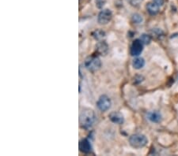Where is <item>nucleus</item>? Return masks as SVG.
<instances>
[{
	"instance_id": "obj_6",
	"label": "nucleus",
	"mask_w": 178,
	"mask_h": 156,
	"mask_svg": "<svg viewBox=\"0 0 178 156\" xmlns=\"http://www.w3.org/2000/svg\"><path fill=\"white\" fill-rule=\"evenodd\" d=\"M143 50V43L140 39H135L131 47V54L132 56H139Z\"/></svg>"
},
{
	"instance_id": "obj_5",
	"label": "nucleus",
	"mask_w": 178,
	"mask_h": 156,
	"mask_svg": "<svg viewBox=\"0 0 178 156\" xmlns=\"http://www.w3.org/2000/svg\"><path fill=\"white\" fill-rule=\"evenodd\" d=\"M111 100L109 99L107 95H101L98 101L97 102V105L98 107L99 108V110H101V111L104 112L107 111L111 107Z\"/></svg>"
},
{
	"instance_id": "obj_14",
	"label": "nucleus",
	"mask_w": 178,
	"mask_h": 156,
	"mask_svg": "<svg viewBox=\"0 0 178 156\" xmlns=\"http://www.w3.org/2000/svg\"><path fill=\"white\" fill-rule=\"evenodd\" d=\"M140 39L143 43V44H150V42H151V37L147 34L142 35L141 37H140Z\"/></svg>"
},
{
	"instance_id": "obj_2",
	"label": "nucleus",
	"mask_w": 178,
	"mask_h": 156,
	"mask_svg": "<svg viewBox=\"0 0 178 156\" xmlns=\"http://www.w3.org/2000/svg\"><path fill=\"white\" fill-rule=\"evenodd\" d=\"M147 138L142 134H134L129 138L131 146L135 148H142L147 144Z\"/></svg>"
},
{
	"instance_id": "obj_15",
	"label": "nucleus",
	"mask_w": 178,
	"mask_h": 156,
	"mask_svg": "<svg viewBox=\"0 0 178 156\" xmlns=\"http://www.w3.org/2000/svg\"><path fill=\"white\" fill-rule=\"evenodd\" d=\"M131 20H132V22L134 23H135V24H139V23H141L143 22V17L140 14H139V13H135V14L132 15Z\"/></svg>"
},
{
	"instance_id": "obj_10",
	"label": "nucleus",
	"mask_w": 178,
	"mask_h": 156,
	"mask_svg": "<svg viewBox=\"0 0 178 156\" xmlns=\"http://www.w3.org/2000/svg\"><path fill=\"white\" fill-rule=\"evenodd\" d=\"M146 10H147L148 13H150V15H156L157 13L159 12V6L154 2H149L146 5Z\"/></svg>"
},
{
	"instance_id": "obj_4",
	"label": "nucleus",
	"mask_w": 178,
	"mask_h": 156,
	"mask_svg": "<svg viewBox=\"0 0 178 156\" xmlns=\"http://www.w3.org/2000/svg\"><path fill=\"white\" fill-rule=\"evenodd\" d=\"M112 17H113V13H112L111 10H109V9L103 10L98 14V23L101 25L108 24L111 21V19H112Z\"/></svg>"
},
{
	"instance_id": "obj_16",
	"label": "nucleus",
	"mask_w": 178,
	"mask_h": 156,
	"mask_svg": "<svg viewBox=\"0 0 178 156\" xmlns=\"http://www.w3.org/2000/svg\"><path fill=\"white\" fill-rule=\"evenodd\" d=\"M128 2L133 7H139L141 4L142 0H128Z\"/></svg>"
},
{
	"instance_id": "obj_7",
	"label": "nucleus",
	"mask_w": 178,
	"mask_h": 156,
	"mask_svg": "<svg viewBox=\"0 0 178 156\" xmlns=\"http://www.w3.org/2000/svg\"><path fill=\"white\" fill-rule=\"evenodd\" d=\"M109 119L113 121V123L115 124H122L124 122V116L122 115L121 113L116 112V111H114V112H112L109 114Z\"/></svg>"
},
{
	"instance_id": "obj_1",
	"label": "nucleus",
	"mask_w": 178,
	"mask_h": 156,
	"mask_svg": "<svg viewBox=\"0 0 178 156\" xmlns=\"http://www.w3.org/2000/svg\"><path fill=\"white\" fill-rule=\"evenodd\" d=\"M95 114L90 109H84L79 115V124L83 128H89L95 121Z\"/></svg>"
},
{
	"instance_id": "obj_9",
	"label": "nucleus",
	"mask_w": 178,
	"mask_h": 156,
	"mask_svg": "<svg viewBox=\"0 0 178 156\" xmlns=\"http://www.w3.org/2000/svg\"><path fill=\"white\" fill-rule=\"evenodd\" d=\"M147 118L151 122L154 123H158L161 121V114L158 111H152L147 114Z\"/></svg>"
},
{
	"instance_id": "obj_3",
	"label": "nucleus",
	"mask_w": 178,
	"mask_h": 156,
	"mask_svg": "<svg viewBox=\"0 0 178 156\" xmlns=\"http://www.w3.org/2000/svg\"><path fill=\"white\" fill-rule=\"evenodd\" d=\"M85 66L89 71L95 72L100 69L101 66V62L100 59L96 56L87 58L85 61Z\"/></svg>"
},
{
	"instance_id": "obj_12",
	"label": "nucleus",
	"mask_w": 178,
	"mask_h": 156,
	"mask_svg": "<svg viewBox=\"0 0 178 156\" xmlns=\"http://www.w3.org/2000/svg\"><path fill=\"white\" fill-rule=\"evenodd\" d=\"M97 50L101 54H105L109 50V47L105 42H101L97 45Z\"/></svg>"
},
{
	"instance_id": "obj_13",
	"label": "nucleus",
	"mask_w": 178,
	"mask_h": 156,
	"mask_svg": "<svg viewBox=\"0 0 178 156\" xmlns=\"http://www.w3.org/2000/svg\"><path fill=\"white\" fill-rule=\"evenodd\" d=\"M93 36L96 39H98V40H101L105 36V33H104V31L102 30H96L94 31L93 33Z\"/></svg>"
},
{
	"instance_id": "obj_8",
	"label": "nucleus",
	"mask_w": 178,
	"mask_h": 156,
	"mask_svg": "<svg viewBox=\"0 0 178 156\" xmlns=\"http://www.w3.org/2000/svg\"><path fill=\"white\" fill-rule=\"evenodd\" d=\"M79 149L83 153H89L91 152L92 147L89 141L86 139H83L79 142Z\"/></svg>"
},
{
	"instance_id": "obj_18",
	"label": "nucleus",
	"mask_w": 178,
	"mask_h": 156,
	"mask_svg": "<svg viewBox=\"0 0 178 156\" xmlns=\"http://www.w3.org/2000/svg\"><path fill=\"white\" fill-rule=\"evenodd\" d=\"M153 2H155L157 5H158L159 7H161L164 3V0H153Z\"/></svg>"
},
{
	"instance_id": "obj_17",
	"label": "nucleus",
	"mask_w": 178,
	"mask_h": 156,
	"mask_svg": "<svg viewBox=\"0 0 178 156\" xmlns=\"http://www.w3.org/2000/svg\"><path fill=\"white\" fill-rule=\"evenodd\" d=\"M106 2V0H96V6L99 9H101L104 7Z\"/></svg>"
},
{
	"instance_id": "obj_11",
	"label": "nucleus",
	"mask_w": 178,
	"mask_h": 156,
	"mask_svg": "<svg viewBox=\"0 0 178 156\" xmlns=\"http://www.w3.org/2000/svg\"><path fill=\"white\" fill-rule=\"evenodd\" d=\"M132 65H133V67L135 68V69H141V68L143 67L144 65H145V60H144L143 58H140V57L136 58V59H135L134 60H133Z\"/></svg>"
}]
</instances>
